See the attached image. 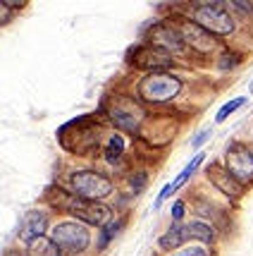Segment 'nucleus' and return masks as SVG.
<instances>
[{
    "label": "nucleus",
    "instance_id": "nucleus-1",
    "mask_svg": "<svg viewBox=\"0 0 253 256\" xmlns=\"http://www.w3.org/2000/svg\"><path fill=\"white\" fill-rule=\"evenodd\" d=\"M179 89H182V82L167 72H153L139 82V94L148 103H165V100L175 98Z\"/></svg>",
    "mask_w": 253,
    "mask_h": 256
},
{
    "label": "nucleus",
    "instance_id": "nucleus-2",
    "mask_svg": "<svg viewBox=\"0 0 253 256\" xmlns=\"http://www.w3.org/2000/svg\"><path fill=\"white\" fill-rule=\"evenodd\" d=\"M201 29H206L208 34H218V36H225V34H232L234 29V22H232L230 12L225 10L222 5H215V2H203L194 10V20Z\"/></svg>",
    "mask_w": 253,
    "mask_h": 256
},
{
    "label": "nucleus",
    "instance_id": "nucleus-3",
    "mask_svg": "<svg viewBox=\"0 0 253 256\" xmlns=\"http://www.w3.org/2000/svg\"><path fill=\"white\" fill-rule=\"evenodd\" d=\"M72 190L77 194L79 199H88V201H96L103 199L112 192V182L105 175L100 172H93V170H81V172H74L72 180H69Z\"/></svg>",
    "mask_w": 253,
    "mask_h": 256
},
{
    "label": "nucleus",
    "instance_id": "nucleus-4",
    "mask_svg": "<svg viewBox=\"0 0 253 256\" xmlns=\"http://www.w3.org/2000/svg\"><path fill=\"white\" fill-rule=\"evenodd\" d=\"M187 240H201V242H210L213 240V230L206 223H189V225H179L175 223L160 237V249H175Z\"/></svg>",
    "mask_w": 253,
    "mask_h": 256
},
{
    "label": "nucleus",
    "instance_id": "nucleus-5",
    "mask_svg": "<svg viewBox=\"0 0 253 256\" xmlns=\"http://www.w3.org/2000/svg\"><path fill=\"white\" fill-rule=\"evenodd\" d=\"M53 242L57 244L60 252H67V254H77V252H84L88 246V232L84 225L79 223H60L53 230Z\"/></svg>",
    "mask_w": 253,
    "mask_h": 256
},
{
    "label": "nucleus",
    "instance_id": "nucleus-6",
    "mask_svg": "<svg viewBox=\"0 0 253 256\" xmlns=\"http://www.w3.org/2000/svg\"><path fill=\"white\" fill-rule=\"evenodd\" d=\"M67 211L72 213V216H77V218H81V220L88 225H100V228H105V225L112 220V211L105 206V204H100V201L72 199L67 204Z\"/></svg>",
    "mask_w": 253,
    "mask_h": 256
},
{
    "label": "nucleus",
    "instance_id": "nucleus-7",
    "mask_svg": "<svg viewBox=\"0 0 253 256\" xmlns=\"http://www.w3.org/2000/svg\"><path fill=\"white\" fill-rule=\"evenodd\" d=\"M225 160H227V168H225V170H227L237 182H251L253 180V151L251 148H246L244 144L230 146Z\"/></svg>",
    "mask_w": 253,
    "mask_h": 256
},
{
    "label": "nucleus",
    "instance_id": "nucleus-8",
    "mask_svg": "<svg viewBox=\"0 0 253 256\" xmlns=\"http://www.w3.org/2000/svg\"><path fill=\"white\" fill-rule=\"evenodd\" d=\"M175 32L179 34L182 44L191 46V48H194V50H198V53H210V50L215 48V36H213V34H208L206 29H201V26H198L196 22H191V20L179 17Z\"/></svg>",
    "mask_w": 253,
    "mask_h": 256
},
{
    "label": "nucleus",
    "instance_id": "nucleus-9",
    "mask_svg": "<svg viewBox=\"0 0 253 256\" xmlns=\"http://www.w3.org/2000/svg\"><path fill=\"white\" fill-rule=\"evenodd\" d=\"M108 115H110V120L117 127H122L124 132H139V127H141V120H143V112L141 108L129 98H120L115 100L110 108H108Z\"/></svg>",
    "mask_w": 253,
    "mask_h": 256
},
{
    "label": "nucleus",
    "instance_id": "nucleus-10",
    "mask_svg": "<svg viewBox=\"0 0 253 256\" xmlns=\"http://www.w3.org/2000/svg\"><path fill=\"white\" fill-rule=\"evenodd\" d=\"M129 60H132L134 67L155 70V72H160V70L170 67V56L163 53V50H158V48H153V46H141V48H136Z\"/></svg>",
    "mask_w": 253,
    "mask_h": 256
},
{
    "label": "nucleus",
    "instance_id": "nucleus-11",
    "mask_svg": "<svg viewBox=\"0 0 253 256\" xmlns=\"http://www.w3.org/2000/svg\"><path fill=\"white\" fill-rule=\"evenodd\" d=\"M45 228H48V218H45V213L41 211H29L24 216V223L19 228V240H22L24 244L29 246L31 242H36L38 237H43L45 234Z\"/></svg>",
    "mask_w": 253,
    "mask_h": 256
},
{
    "label": "nucleus",
    "instance_id": "nucleus-12",
    "mask_svg": "<svg viewBox=\"0 0 253 256\" xmlns=\"http://www.w3.org/2000/svg\"><path fill=\"white\" fill-rule=\"evenodd\" d=\"M148 38H151V46L158 48V50H170V53H175V50H182L184 44H182V38H179V34L175 32V26H155L153 32L148 34Z\"/></svg>",
    "mask_w": 253,
    "mask_h": 256
},
{
    "label": "nucleus",
    "instance_id": "nucleus-13",
    "mask_svg": "<svg viewBox=\"0 0 253 256\" xmlns=\"http://www.w3.org/2000/svg\"><path fill=\"white\" fill-rule=\"evenodd\" d=\"M208 178H210V182H213L220 192H225L227 196H232V199L242 196V182H237V180L232 178L222 166H210L208 168Z\"/></svg>",
    "mask_w": 253,
    "mask_h": 256
},
{
    "label": "nucleus",
    "instance_id": "nucleus-14",
    "mask_svg": "<svg viewBox=\"0 0 253 256\" xmlns=\"http://www.w3.org/2000/svg\"><path fill=\"white\" fill-rule=\"evenodd\" d=\"M201 160H206V154H198L196 158H191V163H189V166L184 168V170H182V172H179V175H177V178L172 180L170 184H167L165 190L160 192V196L155 199V208H160V206H163V201H165L167 196L172 194V192H177V190H179V187H182V184H184V182H187V180L191 178V175H194V170H196V168L201 166Z\"/></svg>",
    "mask_w": 253,
    "mask_h": 256
},
{
    "label": "nucleus",
    "instance_id": "nucleus-15",
    "mask_svg": "<svg viewBox=\"0 0 253 256\" xmlns=\"http://www.w3.org/2000/svg\"><path fill=\"white\" fill-rule=\"evenodd\" d=\"M29 256H60V249L53 240L48 237H38L36 242L29 244Z\"/></svg>",
    "mask_w": 253,
    "mask_h": 256
},
{
    "label": "nucleus",
    "instance_id": "nucleus-16",
    "mask_svg": "<svg viewBox=\"0 0 253 256\" xmlns=\"http://www.w3.org/2000/svg\"><path fill=\"white\" fill-rule=\"evenodd\" d=\"M244 103H246V98H244V96H239V98H232L230 103H225V106H222L220 110H218V115H215V122H225V120L230 118L232 112H234V110H239V108H242Z\"/></svg>",
    "mask_w": 253,
    "mask_h": 256
},
{
    "label": "nucleus",
    "instance_id": "nucleus-17",
    "mask_svg": "<svg viewBox=\"0 0 253 256\" xmlns=\"http://www.w3.org/2000/svg\"><path fill=\"white\" fill-rule=\"evenodd\" d=\"M122 151H124V139H122V136H112L108 148H105V158H108L110 163H117V158H120Z\"/></svg>",
    "mask_w": 253,
    "mask_h": 256
},
{
    "label": "nucleus",
    "instance_id": "nucleus-18",
    "mask_svg": "<svg viewBox=\"0 0 253 256\" xmlns=\"http://www.w3.org/2000/svg\"><path fill=\"white\" fill-rule=\"evenodd\" d=\"M120 230V223L117 220H110V223L103 228V232H100V240H98V244H100V249H105V246L110 244V240L115 237V232Z\"/></svg>",
    "mask_w": 253,
    "mask_h": 256
},
{
    "label": "nucleus",
    "instance_id": "nucleus-19",
    "mask_svg": "<svg viewBox=\"0 0 253 256\" xmlns=\"http://www.w3.org/2000/svg\"><path fill=\"white\" fill-rule=\"evenodd\" d=\"M177 256H208L203 249H198V246H194V249H184V252H179Z\"/></svg>",
    "mask_w": 253,
    "mask_h": 256
},
{
    "label": "nucleus",
    "instance_id": "nucleus-20",
    "mask_svg": "<svg viewBox=\"0 0 253 256\" xmlns=\"http://www.w3.org/2000/svg\"><path fill=\"white\" fill-rule=\"evenodd\" d=\"M182 216H184V204H182V201H177L175 208H172V218H175V220H179Z\"/></svg>",
    "mask_w": 253,
    "mask_h": 256
},
{
    "label": "nucleus",
    "instance_id": "nucleus-21",
    "mask_svg": "<svg viewBox=\"0 0 253 256\" xmlns=\"http://www.w3.org/2000/svg\"><path fill=\"white\" fill-rule=\"evenodd\" d=\"M208 130H206V132H201V134H198V136H196V139H194V146H196V148H198V146H201V144H203V139H206V136H208Z\"/></svg>",
    "mask_w": 253,
    "mask_h": 256
},
{
    "label": "nucleus",
    "instance_id": "nucleus-22",
    "mask_svg": "<svg viewBox=\"0 0 253 256\" xmlns=\"http://www.w3.org/2000/svg\"><path fill=\"white\" fill-rule=\"evenodd\" d=\"M2 12H5V2H0V14H2Z\"/></svg>",
    "mask_w": 253,
    "mask_h": 256
},
{
    "label": "nucleus",
    "instance_id": "nucleus-23",
    "mask_svg": "<svg viewBox=\"0 0 253 256\" xmlns=\"http://www.w3.org/2000/svg\"><path fill=\"white\" fill-rule=\"evenodd\" d=\"M7 256H22V254H7Z\"/></svg>",
    "mask_w": 253,
    "mask_h": 256
},
{
    "label": "nucleus",
    "instance_id": "nucleus-24",
    "mask_svg": "<svg viewBox=\"0 0 253 256\" xmlns=\"http://www.w3.org/2000/svg\"><path fill=\"white\" fill-rule=\"evenodd\" d=\"M251 94H253V84H251Z\"/></svg>",
    "mask_w": 253,
    "mask_h": 256
}]
</instances>
